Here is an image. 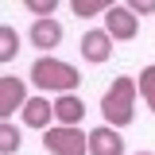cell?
<instances>
[{"label": "cell", "mask_w": 155, "mask_h": 155, "mask_svg": "<svg viewBox=\"0 0 155 155\" xmlns=\"http://www.w3.org/2000/svg\"><path fill=\"white\" fill-rule=\"evenodd\" d=\"M27 78L35 81L39 89L58 93V97H62V93H78V85H81L78 66H70V62H62V58H54V54H39L35 62H31Z\"/></svg>", "instance_id": "6da1fadb"}, {"label": "cell", "mask_w": 155, "mask_h": 155, "mask_svg": "<svg viewBox=\"0 0 155 155\" xmlns=\"http://www.w3.org/2000/svg\"><path fill=\"white\" fill-rule=\"evenodd\" d=\"M101 113H105V124L109 128H128L136 120V78H128V74H120L101 93Z\"/></svg>", "instance_id": "7a4b0ae2"}, {"label": "cell", "mask_w": 155, "mask_h": 155, "mask_svg": "<svg viewBox=\"0 0 155 155\" xmlns=\"http://www.w3.org/2000/svg\"><path fill=\"white\" fill-rule=\"evenodd\" d=\"M43 147L51 155H89V132L51 124V128L43 132Z\"/></svg>", "instance_id": "3957f363"}, {"label": "cell", "mask_w": 155, "mask_h": 155, "mask_svg": "<svg viewBox=\"0 0 155 155\" xmlns=\"http://www.w3.org/2000/svg\"><path fill=\"white\" fill-rule=\"evenodd\" d=\"M105 31H109L113 43H128V39H136V31H140V19L128 12V4H109V12H105Z\"/></svg>", "instance_id": "277c9868"}, {"label": "cell", "mask_w": 155, "mask_h": 155, "mask_svg": "<svg viewBox=\"0 0 155 155\" xmlns=\"http://www.w3.org/2000/svg\"><path fill=\"white\" fill-rule=\"evenodd\" d=\"M27 101V81L16 74H4L0 78V120H12V113L23 109Z\"/></svg>", "instance_id": "5b68a950"}, {"label": "cell", "mask_w": 155, "mask_h": 155, "mask_svg": "<svg viewBox=\"0 0 155 155\" xmlns=\"http://www.w3.org/2000/svg\"><path fill=\"white\" fill-rule=\"evenodd\" d=\"M81 58L85 62H93V66H101V62H109L113 58V39H109V31L105 27H89L85 35H81Z\"/></svg>", "instance_id": "8992f818"}, {"label": "cell", "mask_w": 155, "mask_h": 155, "mask_svg": "<svg viewBox=\"0 0 155 155\" xmlns=\"http://www.w3.org/2000/svg\"><path fill=\"white\" fill-rule=\"evenodd\" d=\"M19 120H23V128H39V132H47V128L54 124V109H51L47 97H27L23 109H19Z\"/></svg>", "instance_id": "52a82bcc"}, {"label": "cell", "mask_w": 155, "mask_h": 155, "mask_svg": "<svg viewBox=\"0 0 155 155\" xmlns=\"http://www.w3.org/2000/svg\"><path fill=\"white\" fill-rule=\"evenodd\" d=\"M51 109H54V124H62V128H78L81 124V116H85V101L78 93H62L51 101Z\"/></svg>", "instance_id": "ba28073f"}, {"label": "cell", "mask_w": 155, "mask_h": 155, "mask_svg": "<svg viewBox=\"0 0 155 155\" xmlns=\"http://www.w3.org/2000/svg\"><path fill=\"white\" fill-rule=\"evenodd\" d=\"M27 39H31V47H39L43 54H51L58 43H62V23H58L54 16L51 19H35L31 31H27Z\"/></svg>", "instance_id": "9c48e42d"}, {"label": "cell", "mask_w": 155, "mask_h": 155, "mask_svg": "<svg viewBox=\"0 0 155 155\" xmlns=\"http://www.w3.org/2000/svg\"><path fill=\"white\" fill-rule=\"evenodd\" d=\"M89 155H124V136L109 124L93 128L89 132Z\"/></svg>", "instance_id": "30bf717a"}, {"label": "cell", "mask_w": 155, "mask_h": 155, "mask_svg": "<svg viewBox=\"0 0 155 155\" xmlns=\"http://www.w3.org/2000/svg\"><path fill=\"white\" fill-rule=\"evenodd\" d=\"M16 54H19V31L12 23H0V66L16 62Z\"/></svg>", "instance_id": "8fae6325"}, {"label": "cell", "mask_w": 155, "mask_h": 155, "mask_svg": "<svg viewBox=\"0 0 155 155\" xmlns=\"http://www.w3.org/2000/svg\"><path fill=\"white\" fill-rule=\"evenodd\" d=\"M136 93L143 97V105L155 113V66H143L140 78H136Z\"/></svg>", "instance_id": "7c38bea8"}, {"label": "cell", "mask_w": 155, "mask_h": 155, "mask_svg": "<svg viewBox=\"0 0 155 155\" xmlns=\"http://www.w3.org/2000/svg\"><path fill=\"white\" fill-rule=\"evenodd\" d=\"M19 143H23V136L12 120H0V155H16Z\"/></svg>", "instance_id": "4fadbf2b"}, {"label": "cell", "mask_w": 155, "mask_h": 155, "mask_svg": "<svg viewBox=\"0 0 155 155\" xmlns=\"http://www.w3.org/2000/svg\"><path fill=\"white\" fill-rule=\"evenodd\" d=\"M70 8H74V16L93 19V16H105V12H109V0H74Z\"/></svg>", "instance_id": "5bb4252c"}, {"label": "cell", "mask_w": 155, "mask_h": 155, "mask_svg": "<svg viewBox=\"0 0 155 155\" xmlns=\"http://www.w3.org/2000/svg\"><path fill=\"white\" fill-rule=\"evenodd\" d=\"M54 0H27V12H35V19H51L54 16Z\"/></svg>", "instance_id": "9a60e30c"}, {"label": "cell", "mask_w": 155, "mask_h": 155, "mask_svg": "<svg viewBox=\"0 0 155 155\" xmlns=\"http://www.w3.org/2000/svg\"><path fill=\"white\" fill-rule=\"evenodd\" d=\"M128 12H132L136 19H140V16H151V12H155V0H132Z\"/></svg>", "instance_id": "2e32d148"}, {"label": "cell", "mask_w": 155, "mask_h": 155, "mask_svg": "<svg viewBox=\"0 0 155 155\" xmlns=\"http://www.w3.org/2000/svg\"><path fill=\"white\" fill-rule=\"evenodd\" d=\"M136 155H151V151H136Z\"/></svg>", "instance_id": "e0dca14e"}]
</instances>
